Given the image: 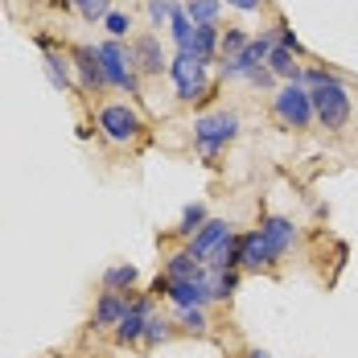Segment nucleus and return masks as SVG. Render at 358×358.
Listing matches in <instances>:
<instances>
[{"label": "nucleus", "mask_w": 358, "mask_h": 358, "mask_svg": "<svg viewBox=\"0 0 358 358\" xmlns=\"http://www.w3.org/2000/svg\"><path fill=\"white\" fill-rule=\"evenodd\" d=\"M272 111H276V120H280L285 128H309V124L317 120L305 83H285V87H276V95H272Z\"/></svg>", "instance_id": "obj_5"}, {"label": "nucleus", "mask_w": 358, "mask_h": 358, "mask_svg": "<svg viewBox=\"0 0 358 358\" xmlns=\"http://www.w3.org/2000/svg\"><path fill=\"white\" fill-rule=\"evenodd\" d=\"M178 325L185 334H206L210 322H206V309H178Z\"/></svg>", "instance_id": "obj_29"}, {"label": "nucleus", "mask_w": 358, "mask_h": 358, "mask_svg": "<svg viewBox=\"0 0 358 358\" xmlns=\"http://www.w3.org/2000/svg\"><path fill=\"white\" fill-rule=\"evenodd\" d=\"M99 66L103 78L115 91H128V95H141V83H136V62H132V50L124 41H103L99 45Z\"/></svg>", "instance_id": "obj_4"}, {"label": "nucleus", "mask_w": 358, "mask_h": 358, "mask_svg": "<svg viewBox=\"0 0 358 358\" xmlns=\"http://www.w3.org/2000/svg\"><path fill=\"white\" fill-rule=\"evenodd\" d=\"M198 276H206V264L194 259L189 251H173L165 259V280H198Z\"/></svg>", "instance_id": "obj_16"}, {"label": "nucleus", "mask_w": 358, "mask_h": 358, "mask_svg": "<svg viewBox=\"0 0 358 358\" xmlns=\"http://www.w3.org/2000/svg\"><path fill=\"white\" fill-rule=\"evenodd\" d=\"M227 4H231V8H239V13H255L264 0H227Z\"/></svg>", "instance_id": "obj_31"}, {"label": "nucleus", "mask_w": 358, "mask_h": 358, "mask_svg": "<svg viewBox=\"0 0 358 358\" xmlns=\"http://www.w3.org/2000/svg\"><path fill=\"white\" fill-rule=\"evenodd\" d=\"M218 37H222L218 25H198V29H194V50H189V54H198L202 62H218Z\"/></svg>", "instance_id": "obj_19"}, {"label": "nucleus", "mask_w": 358, "mask_h": 358, "mask_svg": "<svg viewBox=\"0 0 358 358\" xmlns=\"http://www.w3.org/2000/svg\"><path fill=\"white\" fill-rule=\"evenodd\" d=\"M231 235H235V231H231V222H222V218H206V222H202V231L189 239V248H185V251H189L194 259H202V264H206V259H210V255L231 239Z\"/></svg>", "instance_id": "obj_10"}, {"label": "nucleus", "mask_w": 358, "mask_h": 358, "mask_svg": "<svg viewBox=\"0 0 358 358\" xmlns=\"http://www.w3.org/2000/svg\"><path fill=\"white\" fill-rule=\"evenodd\" d=\"M272 264H276V255H272V248L264 243L259 231L239 235V268H243V272H259V268H272Z\"/></svg>", "instance_id": "obj_12"}, {"label": "nucleus", "mask_w": 358, "mask_h": 358, "mask_svg": "<svg viewBox=\"0 0 358 358\" xmlns=\"http://www.w3.org/2000/svg\"><path fill=\"white\" fill-rule=\"evenodd\" d=\"M194 21L185 17V4H173V13H169V34H173V41H178V54H189L194 50Z\"/></svg>", "instance_id": "obj_17"}, {"label": "nucleus", "mask_w": 358, "mask_h": 358, "mask_svg": "<svg viewBox=\"0 0 358 358\" xmlns=\"http://www.w3.org/2000/svg\"><path fill=\"white\" fill-rule=\"evenodd\" d=\"M218 13H222V0H185V17L194 25H218Z\"/></svg>", "instance_id": "obj_23"}, {"label": "nucleus", "mask_w": 358, "mask_h": 358, "mask_svg": "<svg viewBox=\"0 0 358 358\" xmlns=\"http://www.w3.org/2000/svg\"><path fill=\"white\" fill-rule=\"evenodd\" d=\"M124 313H128V296H124V292H103V296L95 301L91 325H95V329H115V325L124 322Z\"/></svg>", "instance_id": "obj_14"}, {"label": "nucleus", "mask_w": 358, "mask_h": 358, "mask_svg": "<svg viewBox=\"0 0 358 358\" xmlns=\"http://www.w3.org/2000/svg\"><path fill=\"white\" fill-rule=\"evenodd\" d=\"M136 280H141V272L132 264H111L103 272V292H128V288H136Z\"/></svg>", "instance_id": "obj_20"}, {"label": "nucleus", "mask_w": 358, "mask_h": 358, "mask_svg": "<svg viewBox=\"0 0 358 358\" xmlns=\"http://www.w3.org/2000/svg\"><path fill=\"white\" fill-rule=\"evenodd\" d=\"M301 83L309 87V99H313V115H317V124L329 128V132H342V128L350 124V111H355L346 83L334 78V74H325V71H301Z\"/></svg>", "instance_id": "obj_1"}, {"label": "nucleus", "mask_w": 358, "mask_h": 358, "mask_svg": "<svg viewBox=\"0 0 358 358\" xmlns=\"http://www.w3.org/2000/svg\"><path fill=\"white\" fill-rule=\"evenodd\" d=\"M169 338H173V322H165L161 313H152L148 325H144V342L141 346H165Z\"/></svg>", "instance_id": "obj_25"}, {"label": "nucleus", "mask_w": 358, "mask_h": 358, "mask_svg": "<svg viewBox=\"0 0 358 358\" xmlns=\"http://www.w3.org/2000/svg\"><path fill=\"white\" fill-rule=\"evenodd\" d=\"M66 4H71L83 21H103L111 13V0H66Z\"/></svg>", "instance_id": "obj_28"}, {"label": "nucleus", "mask_w": 358, "mask_h": 358, "mask_svg": "<svg viewBox=\"0 0 358 358\" xmlns=\"http://www.w3.org/2000/svg\"><path fill=\"white\" fill-rule=\"evenodd\" d=\"M206 268H215V272H239V235H231V239L206 259Z\"/></svg>", "instance_id": "obj_22"}, {"label": "nucleus", "mask_w": 358, "mask_h": 358, "mask_svg": "<svg viewBox=\"0 0 358 358\" xmlns=\"http://www.w3.org/2000/svg\"><path fill=\"white\" fill-rule=\"evenodd\" d=\"M95 128H99V136L108 144H115V148L136 144L144 136V120L128 108V103H103L99 115H95Z\"/></svg>", "instance_id": "obj_2"}, {"label": "nucleus", "mask_w": 358, "mask_h": 358, "mask_svg": "<svg viewBox=\"0 0 358 358\" xmlns=\"http://www.w3.org/2000/svg\"><path fill=\"white\" fill-rule=\"evenodd\" d=\"M128 50H132V62H136L141 74H165L169 71V58L161 54V37L157 34H141Z\"/></svg>", "instance_id": "obj_11"}, {"label": "nucleus", "mask_w": 358, "mask_h": 358, "mask_svg": "<svg viewBox=\"0 0 358 358\" xmlns=\"http://www.w3.org/2000/svg\"><path fill=\"white\" fill-rule=\"evenodd\" d=\"M235 136H239V115L235 111H210V115L194 120V141L202 148V157H218Z\"/></svg>", "instance_id": "obj_3"}, {"label": "nucleus", "mask_w": 358, "mask_h": 358, "mask_svg": "<svg viewBox=\"0 0 358 358\" xmlns=\"http://www.w3.org/2000/svg\"><path fill=\"white\" fill-rule=\"evenodd\" d=\"M259 235H264V243L272 248L276 259H280L285 251H292V243H296V227H292V218H280V215L264 218V222H259Z\"/></svg>", "instance_id": "obj_13"}, {"label": "nucleus", "mask_w": 358, "mask_h": 358, "mask_svg": "<svg viewBox=\"0 0 358 358\" xmlns=\"http://www.w3.org/2000/svg\"><path fill=\"white\" fill-rule=\"evenodd\" d=\"M248 358H272V355H268V350H251Z\"/></svg>", "instance_id": "obj_32"}, {"label": "nucleus", "mask_w": 358, "mask_h": 358, "mask_svg": "<svg viewBox=\"0 0 358 358\" xmlns=\"http://www.w3.org/2000/svg\"><path fill=\"white\" fill-rule=\"evenodd\" d=\"M248 45H251V37L243 34V29L227 25V29H222V37H218V62H227V58H239Z\"/></svg>", "instance_id": "obj_21"}, {"label": "nucleus", "mask_w": 358, "mask_h": 358, "mask_svg": "<svg viewBox=\"0 0 358 358\" xmlns=\"http://www.w3.org/2000/svg\"><path fill=\"white\" fill-rule=\"evenodd\" d=\"M165 296L173 301V309H206L215 301L206 276H198V280H165Z\"/></svg>", "instance_id": "obj_9"}, {"label": "nucleus", "mask_w": 358, "mask_h": 358, "mask_svg": "<svg viewBox=\"0 0 358 358\" xmlns=\"http://www.w3.org/2000/svg\"><path fill=\"white\" fill-rule=\"evenodd\" d=\"M103 29L111 34V41H124V37L132 34V13H124V8H111L108 17H103Z\"/></svg>", "instance_id": "obj_27"}, {"label": "nucleus", "mask_w": 358, "mask_h": 358, "mask_svg": "<svg viewBox=\"0 0 358 358\" xmlns=\"http://www.w3.org/2000/svg\"><path fill=\"white\" fill-rule=\"evenodd\" d=\"M206 66H210V62H202L198 54H178V58L169 62V78H173V87H178L181 103H198V99H206V91H210V83H206Z\"/></svg>", "instance_id": "obj_6"}, {"label": "nucleus", "mask_w": 358, "mask_h": 358, "mask_svg": "<svg viewBox=\"0 0 358 358\" xmlns=\"http://www.w3.org/2000/svg\"><path fill=\"white\" fill-rule=\"evenodd\" d=\"M169 13H173V0H148V21L161 29V25H169Z\"/></svg>", "instance_id": "obj_30"}, {"label": "nucleus", "mask_w": 358, "mask_h": 358, "mask_svg": "<svg viewBox=\"0 0 358 358\" xmlns=\"http://www.w3.org/2000/svg\"><path fill=\"white\" fill-rule=\"evenodd\" d=\"M292 58H296L292 50H285V45H272V54H268V62H264V66L276 74V78H285V83H301V66H296Z\"/></svg>", "instance_id": "obj_18"}, {"label": "nucleus", "mask_w": 358, "mask_h": 358, "mask_svg": "<svg viewBox=\"0 0 358 358\" xmlns=\"http://www.w3.org/2000/svg\"><path fill=\"white\" fill-rule=\"evenodd\" d=\"M71 62H74V74H78V87H83V91L99 95V91L108 87L103 66H99V50H91V45H74V50H71Z\"/></svg>", "instance_id": "obj_8"}, {"label": "nucleus", "mask_w": 358, "mask_h": 358, "mask_svg": "<svg viewBox=\"0 0 358 358\" xmlns=\"http://www.w3.org/2000/svg\"><path fill=\"white\" fill-rule=\"evenodd\" d=\"M152 313H157V309H152V296H136V301H128L124 322L115 325V342H120V346H141L144 342V325H148Z\"/></svg>", "instance_id": "obj_7"}, {"label": "nucleus", "mask_w": 358, "mask_h": 358, "mask_svg": "<svg viewBox=\"0 0 358 358\" xmlns=\"http://www.w3.org/2000/svg\"><path fill=\"white\" fill-rule=\"evenodd\" d=\"M37 45L45 50V74H50V83H54L58 91H71V71H74V62H71V58H62V54L54 50V41H50V37H37Z\"/></svg>", "instance_id": "obj_15"}, {"label": "nucleus", "mask_w": 358, "mask_h": 358, "mask_svg": "<svg viewBox=\"0 0 358 358\" xmlns=\"http://www.w3.org/2000/svg\"><path fill=\"white\" fill-rule=\"evenodd\" d=\"M202 222H206V206H202V202L185 206V210H181V222H178V235H185V239H194V235L202 231Z\"/></svg>", "instance_id": "obj_26"}, {"label": "nucleus", "mask_w": 358, "mask_h": 358, "mask_svg": "<svg viewBox=\"0 0 358 358\" xmlns=\"http://www.w3.org/2000/svg\"><path fill=\"white\" fill-rule=\"evenodd\" d=\"M206 285H210V296L215 301H227L239 288V272H215V268H206Z\"/></svg>", "instance_id": "obj_24"}]
</instances>
